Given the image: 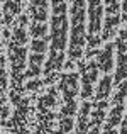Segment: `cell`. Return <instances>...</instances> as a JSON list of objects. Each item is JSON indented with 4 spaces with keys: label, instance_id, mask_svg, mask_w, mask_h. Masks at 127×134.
I'll list each match as a JSON object with an SVG mask.
<instances>
[{
    "label": "cell",
    "instance_id": "cell-1",
    "mask_svg": "<svg viewBox=\"0 0 127 134\" xmlns=\"http://www.w3.org/2000/svg\"><path fill=\"white\" fill-rule=\"evenodd\" d=\"M51 36H49V58L46 61L44 76L58 75V71L65 66V51H66V34H68V5L65 2H53L51 3Z\"/></svg>",
    "mask_w": 127,
    "mask_h": 134
},
{
    "label": "cell",
    "instance_id": "cell-2",
    "mask_svg": "<svg viewBox=\"0 0 127 134\" xmlns=\"http://www.w3.org/2000/svg\"><path fill=\"white\" fill-rule=\"evenodd\" d=\"M71 10V36H70V48H68V63L75 65L80 61L85 53V12L86 3L85 2H73L70 5Z\"/></svg>",
    "mask_w": 127,
    "mask_h": 134
},
{
    "label": "cell",
    "instance_id": "cell-3",
    "mask_svg": "<svg viewBox=\"0 0 127 134\" xmlns=\"http://www.w3.org/2000/svg\"><path fill=\"white\" fill-rule=\"evenodd\" d=\"M86 12H88V34H86V51L85 58L98 54V46L102 44V17H103V3L102 2H88L86 3Z\"/></svg>",
    "mask_w": 127,
    "mask_h": 134
},
{
    "label": "cell",
    "instance_id": "cell-4",
    "mask_svg": "<svg viewBox=\"0 0 127 134\" xmlns=\"http://www.w3.org/2000/svg\"><path fill=\"white\" fill-rule=\"evenodd\" d=\"M29 122H31V97H22L17 104V109L9 121L2 122L12 134H29Z\"/></svg>",
    "mask_w": 127,
    "mask_h": 134
},
{
    "label": "cell",
    "instance_id": "cell-5",
    "mask_svg": "<svg viewBox=\"0 0 127 134\" xmlns=\"http://www.w3.org/2000/svg\"><path fill=\"white\" fill-rule=\"evenodd\" d=\"M105 24L102 27V41H110L117 34V27L120 24V3L119 2H105Z\"/></svg>",
    "mask_w": 127,
    "mask_h": 134
},
{
    "label": "cell",
    "instance_id": "cell-6",
    "mask_svg": "<svg viewBox=\"0 0 127 134\" xmlns=\"http://www.w3.org/2000/svg\"><path fill=\"white\" fill-rule=\"evenodd\" d=\"M114 48H117V70L112 80L119 87L122 82L127 80V27L119 32Z\"/></svg>",
    "mask_w": 127,
    "mask_h": 134
},
{
    "label": "cell",
    "instance_id": "cell-7",
    "mask_svg": "<svg viewBox=\"0 0 127 134\" xmlns=\"http://www.w3.org/2000/svg\"><path fill=\"white\" fill-rule=\"evenodd\" d=\"M80 71H82V98L83 102H88L93 97V85L98 80V68L95 61L80 63Z\"/></svg>",
    "mask_w": 127,
    "mask_h": 134
},
{
    "label": "cell",
    "instance_id": "cell-8",
    "mask_svg": "<svg viewBox=\"0 0 127 134\" xmlns=\"http://www.w3.org/2000/svg\"><path fill=\"white\" fill-rule=\"evenodd\" d=\"M58 88L63 93V102L75 100L76 93H78V73L70 71L59 76V85Z\"/></svg>",
    "mask_w": 127,
    "mask_h": 134
},
{
    "label": "cell",
    "instance_id": "cell-9",
    "mask_svg": "<svg viewBox=\"0 0 127 134\" xmlns=\"http://www.w3.org/2000/svg\"><path fill=\"white\" fill-rule=\"evenodd\" d=\"M97 68L98 71H103L105 75H110L114 66V43H107L103 49H100L97 54Z\"/></svg>",
    "mask_w": 127,
    "mask_h": 134
},
{
    "label": "cell",
    "instance_id": "cell-10",
    "mask_svg": "<svg viewBox=\"0 0 127 134\" xmlns=\"http://www.w3.org/2000/svg\"><path fill=\"white\" fill-rule=\"evenodd\" d=\"M42 63H44V54H29V66L24 71V80L39 78L42 73Z\"/></svg>",
    "mask_w": 127,
    "mask_h": 134
},
{
    "label": "cell",
    "instance_id": "cell-11",
    "mask_svg": "<svg viewBox=\"0 0 127 134\" xmlns=\"http://www.w3.org/2000/svg\"><path fill=\"white\" fill-rule=\"evenodd\" d=\"M112 75H105L103 78L98 82V87L95 90V95H93V104L97 102H105L112 93Z\"/></svg>",
    "mask_w": 127,
    "mask_h": 134
},
{
    "label": "cell",
    "instance_id": "cell-12",
    "mask_svg": "<svg viewBox=\"0 0 127 134\" xmlns=\"http://www.w3.org/2000/svg\"><path fill=\"white\" fill-rule=\"evenodd\" d=\"M20 9H22V3L20 2H5L2 5V15H3V24L5 27H10L14 24V20L17 19V15L20 14Z\"/></svg>",
    "mask_w": 127,
    "mask_h": 134
},
{
    "label": "cell",
    "instance_id": "cell-13",
    "mask_svg": "<svg viewBox=\"0 0 127 134\" xmlns=\"http://www.w3.org/2000/svg\"><path fill=\"white\" fill-rule=\"evenodd\" d=\"M48 2H31L27 17L32 19V22H46L48 19Z\"/></svg>",
    "mask_w": 127,
    "mask_h": 134
},
{
    "label": "cell",
    "instance_id": "cell-14",
    "mask_svg": "<svg viewBox=\"0 0 127 134\" xmlns=\"http://www.w3.org/2000/svg\"><path fill=\"white\" fill-rule=\"evenodd\" d=\"M91 112V104L83 102L78 112V121H76V134H88V119Z\"/></svg>",
    "mask_w": 127,
    "mask_h": 134
},
{
    "label": "cell",
    "instance_id": "cell-15",
    "mask_svg": "<svg viewBox=\"0 0 127 134\" xmlns=\"http://www.w3.org/2000/svg\"><path fill=\"white\" fill-rule=\"evenodd\" d=\"M124 112H125V104L114 105V109H112L110 114H108L107 122H105V127L115 129V127H117V126L122 122V119H124Z\"/></svg>",
    "mask_w": 127,
    "mask_h": 134
},
{
    "label": "cell",
    "instance_id": "cell-16",
    "mask_svg": "<svg viewBox=\"0 0 127 134\" xmlns=\"http://www.w3.org/2000/svg\"><path fill=\"white\" fill-rule=\"evenodd\" d=\"M29 34L32 39H48V24L46 22H31Z\"/></svg>",
    "mask_w": 127,
    "mask_h": 134
},
{
    "label": "cell",
    "instance_id": "cell-17",
    "mask_svg": "<svg viewBox=\"0 0 127 134\" xmlns=\"http://www.w3.org/2000/svg\"><path fill=\"white\" fill-rule=\"evenodd\" d=\"M5 88H7V73H5V59L0 54V107L5 102Z\"/></svg>",
    "mask_w": 127,
    "mask_h": 134
},
{
    "label": "cell",
    "instance_id": "cell-18",
    "mask_svg": "<svg viewBox=\"0 0 127 134\" xmlns=\"http://www.w3.org/2000/svg\"><path fill=\"white\" fill-rule=\"evenodd\" d=\"M125 97H127V80L122 82L120 85L117 87L115 90V95H112V100L108 102L110 105H119V104H124L125 102Z\"/></svg>",
    "mask_w": 127,
    "mask_h": 134
},
{
    "label": "cell",
    "instance_id": "cell-19",
    "mask_svg": "<svg viewBox=\"0 0 127 134\" xmlns=\"http://www.w3.org/2000/svg\"><path fill=\"white\" fill-rule=\"evenodd\" d=\"M48 43L49 37L48 39H32L31 41V53L32 54H44L48 49Z\"/></svg>",
    "mask_w": 127,
    "mask_h": 134
},
{
    "label": "cell",
    "instance_id": "cell-20",
    "mask_svg": "<svg viewBox=\"0 0 127 134\" xmlns=\"http://www.w3.org/2000/svg\"><path fill=\"white\" fill-rule=\"evenodd\" d=\"M41 87H44L42 80L41 78H34V80H31V82H27L26 85H24V92H31V93H34V92H37Z\"/></svg>",
    "mask_w": 127,
    "mask_h": 134
},
{
    "label": "cell",
    "instance_id": "cell-21",
    "mask_svg": "<svg viewBox=\"0 0 127 134\" xmlns=\"http://www.w3.org/2000/svg\"><path fill=\"white\" fill-rule=\"evenodd\" d=\"M120 9H122V17H120V20L127 24V0H125L124 3H120Z\"/></svg>",
    "mask_w": 127,
    "mask_h": 134
},
{
    "label": "cell",
    "instance_id": "cell-22",
    "mask_svg": "<svg viewBox=\"0 0 127 134\" xmlns=\"http://www.w3.org/2000/svg\"><path fill=\"white\" fill-rule=\"evenodd\" d=\"M120 132L119 134H127V114L124 115V119H122V122H120Z\"/></svg>",
    "mask_w": 127,
    "mask_h": 134
},
{
    "label": "cell",
    "instance_id": "cell-23",
    "mask_svg": "<svg viewBox=\"0 0 127 134\" xmlns=\"http://www.w3.org/2000/svg\"><path fill=\"white\" fill-rule=\"evenodd\" d=\"M102 134H117V132H115V129H108V127H105Z\"/></svg>",
    "mask_w": 127,
    "mask_h": 134
}]
</instances>
